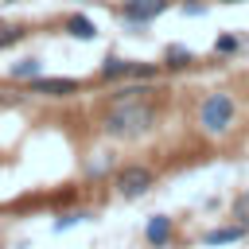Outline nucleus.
Returning a JSON list of instances; mask_svg holds the SVG:
<instances>
[{
    "label": "nucleus",
    "mask_w": 249,
    "mask_h": 249,
    "mask_svg": "<svg viewBox=\"0 0 249 249\" xmlns=\"http://www.w3.org/2000/svg\"><path fill=\"white\" fill-rule=\"evenodd\" d=\"M218 4H241V0H218Z\"/></svg>",
    "instance_id": "obj_18"
},
{
    "label": "nucleus",
    "mask_w": 249,
    "mask_h": 249,
    "mask_svg": "<svg viewBox=\"0 0 249 249\" xmlns=\"http://www.w3.org/2000/svg\"><path fill=\"white\" fill-rule=\"evenodd\" d=\"M245 233H249V226H241V222L214 226V230H206V233H202V245H233V241H241Z\"/></svg>",
    "instance_id": "obj_7"
},
{
    "label": "nucleus",
    "mask_w": 249,
    "mask_h": 249,
    "mask_svg": "<svg viewBox=\"0 0 249 249\" xmlns=\"http://www.w3.org/2000/svg\"><path fill=\"white\" fill-rule=\"evenodd\" d=\"M191 66H195V51H187L179 43H171L163 51V70H191Z\"/></svg>",
    "instance_id": "obj_9"
},
{
    "label": "nucleus",
    "mask_w": 249,
    "mask_h": 249,
    "mask_svg": "<svg viewBox=\"0 0 249 249\" xmlns=\"http://www.w3.org/2000/svg\"><path fill=\"white\" fill-rule=\"evenodd\" d=\"M171 233H175V226H171L167 214H156V218H148V226H144V241H148L152 249L171 245Z\"/></svg>",
    "instance_id": "obj_6"
},
{
    "label": "nucleus",
    "mask_w": 249,
    "mask_h": 249,
    "mask_svg": "<svg viewBox=\"0 0 249 249\" xmlns=\"http://www.w3.org/2000/svg\"><path fill=\"white\" fill-rule=\"evenodd\" d=\"M183 12H187V16H202V12H206V4H183Z\"/></svg>",
    "instance_id": "obj_17"
},
{
    "label": "nucleus",
    "mask_w": 249,
    "mask_h": 249,
    "mask_svg": "<svg viewBox=\"0 0 249 249\" xmlns=\"http://www.w3.org/2000/svg\"><path fill=\"white\" fill-rule=\"evenodd\" d=\"M0 101H4V93H0Z\"/></svg>",
    "instance_id": "obj_20"
},
{
    "label": "nucleus",
    "mask_w": 249,
    "mask_h": 249,
    "mask_svg": "<svg viewBox=\"0 0 249 249\" xmlns=\"http://www.w3.org/2000/svg\"><path fill=\"white\" fill-rule=\"evenodd\" d=\"M241 47V35H218L214 39V54H230V51H237Z\"/></svg>",
    "instance_id": "obj_14"
},
{
    "label": "nucleus",
    "mask_w": 249,
    "mask_h": 249,
    "mask_svg": "<svg viewBox=\"0 0 249 249\" xmlns=\"http://www.w3.org/2000/svg\"><path fill=\"white\" fill-rule=\"evenodd\" d=\"M156 128V101L148 97H124L109 101V113L101 117V132L113 140H140L144 132Z\"/></svg>",
    "instance_id": "obj_1"
},
{
    "label": "nucleus",
    "mask_w": 249,
    "mask_h": 249,
    "mask_svg": "<svg viewBox=\"0 0 249 249\" xmlns=\"http://www.w3.org/2000/svg\"><path fill=\"white\" fill-rule=\"evenodd\" d=\"M167 8H171V0H124L117 12H121V19H124V23L144 27V23H152L156 16H163Z\"/></svg>",
    "instance_id": "obj_5"
},
{
    "label": "nucleus",
    "mask_w": 249,
    "mask_h": 249,
    "mask_svg": "<svg viewBox=\"0 0 249 249\" xmlns=\"http://www.w3.org/2000/svg\"><path fill=\"white\" fill-rule=\"evenodd\" d=\"M128 74H132V58H121V54H105V62L97 70L101 82H128Z\"/></svg>",
    "instance_id": "obj_8"
},
{
    "label": "nucleus",
    "mask_w": 249,
    "mask_h": 249,
    "mask_svg": "<svg viewBox=\"0 0 249 249\" xmlns=\"http://www.w3.org/2000/svg\"><path fill=\"white\" fill-rule=\"evenodd\" d=\"M0 249H4V241H0Z\"/></svg>",
    "instance_id": "obj_21"
},
{
    "label": "nucleus",
    "mask_w": 249,
    "mask_h": 249,
    "mask_svg": "<svg viewBox=\"0 0 249 249\" xmlns=\"http://www.w3.org/2000/svg\"><path fill=\"white\" fill-rule=\"evenodd\" d=\"M86 218H89V214H86V210H70V214H62V218H58V222H54V230H70V226H74V222H86Z\"/></svg>",
    "instance_id": "obj_16"
},
{
    "label": "nucleus",
    "mask_w": 249,
    "mask_h": 249,
    "mask_svg": "<svg viewBox=\"0 0 249 249\" xmlns=\"http://www.w3.org/2000/svg\"><path fill=\"white\" fill-rule=\"evenodd\" d=\"M0 23H4V19H0Z\"/></svg>",
    "instance_id": "obj_22"
},
{
    "label": "nucleus",
    "mask_w": 249,
    "mask_h": 249,
    "mask_svg": "<svg viewBox=\"0 0 249 249\" xmlns=\"http://www.w3.org/2000/svg\"><path fill=\"white\" fill-rule=\"evenodd\" d=\"M82 89V82L78 78H58V74H39V78H31L27 82V93H39V97H74Z\"/></svg>",
    "instance_id": "obj_4"
},
{
    "label": "nucleus",
    "mask_w": 249,
    "mask_h": 249,
    "mask_svg": "<svg viewBox=\"0 0 249 249\" xmlns=\"http://www.w3.org/2000/svg\"><path fill=\"white\" fill-rule=\"evenodd\" d=\"M195 124L206 140H222L233 132L237 124V97L230 89H210L202 101H198V113H195Z\"/></svg>",
    "instance_id": "obj_2"
},
{
    "label": "nucleus",
    "mask_w": 249,
    "mask_h": 249,
    "mask_svg": "<svg viewBox=\"0 0 249 249\" xmlns=\"http://www.w3.org/2000/svg\"><path fill=\"white\" fill-rule=\"evenodd\" d=\"M230 218H233V222H241V226H249V191H241V195L233 198V206H230Z\"/></svg>",
    "instance_id": "obj_13"
},
{
    "label": "nucleus",
    "mask_w": 249,
    "mask_h": 249,
    "mask_svg": "<svg viewBox=\"0 0 249 249\" xmlns=\"http://www.w3.org/2000/svg\"><path fill=\"white\" fill-rule=\"evenodd\" d=\"M160 74H163V62H132L128 82H156Z\"/></svg>",
    "instance_id": "obj_12"
},
{
    "label": "nucleus",
    "mask_w": 249,
    "mask_h": 249,
    "mask_svg": "<svg viewBox=\"0 0 249 249\" xmlns=\"http://www.w3.org/2000/svg\"><path fill=\"white\" fill-rule=\"evenodd\" d=\"M0 4H16V0H0Z\"/></svg>",
    "instance_id": "obj_19"
},
{
    "label": "nucleus",
    "mask_w": 249,
    "mask_h": 249,
    "mask_svg": "<svg viewBox=\"0 0 249 249\" xmlns=\"http://www.w3.org/2000/svg\"><path fill=\"white\" fill-rule=\"evenodd\" d=\"M39 74H43V62H39V58H19V62H12V70H8L12 82H31V78H39Z\"/></svg>",
    "instance_id": "obj_11"
},
{
    "label": "nucleus",
    "mask_w": 249,
    "mask_h": 249,
    "mask_svg": "<svg viewBox=\"0 0 249 249\" xmlns=\"http://www.w3.org/2000/svg\"><path fill=\"white\" fill-rule=\"evenodd\" d=\"M66 35H74V39H82V43H89L93 35H97V27H93V19L89 16H66Z\"/></svg>",
    "instance_id": "obj_10"
},
{
    "label": "nucleus",
    "mask_w": 249,
    "mask_h": 249,
    "mask_svg": "<svg viewBox=\"0 0 249 249\" xmlns=\"http://www.w3.org/2000/svg\"><path fill=\"white\" fill-rule=\"evenodd\" d=\"M19 39H23V27L0 23V51H4V47H12V43H19Z\"/></svg>",
    "instance_id": "obj_15"
},
{
    "label": "nucleus",
    "mask_w": 249,
    "mask_h": 249,
    "mask_svg": "<svg viewBox=\"0 0 249 249\" xmlns=\"http://www.w3.org/2000/svg\"><path fill=\"white\" fill-rule=\"evenodd\" d=\"M156 187V171L148 167V163H121L117 171H113V191L121 195V198H140V195H148Z\"/></svg>",
    "instance_id": "obj_3"
}]
</instances>
